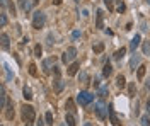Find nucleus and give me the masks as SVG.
<instances>
[{"instance_id": "obj_17", "label": "nucleus", "mask_w": 150, "mask_h": 126, "mask_svg": "<svg viewBox=\"0 0 150 126\" xmlns=\"http://www.w3.org/2000/svg\"><path fill=\"white\" fill-rule=\"evenodd\" d=\"M65 107L68 109V113H75L77 109H75V102L72 101V99H67V104H65Z\"/></svg>"}, {"instance_id": "obj_31", "label": "nucleus", "mask_w": 150, "mask_h": 126, "mask_svg": "<svg viewBox=\"0 0 150 126\" xmlns=\"http://www.w3.org/2000/svg\"><path fill=\"white\" fill-rule=\"evenodd\" d=\"M41 51H43L41 44H36V46H34V55H36V56H41Z\"/></svg>"}, {"instance_id": "obj_45", "label": "nucleus", "mask_w": 150, "mask_h": 126, "mask_svg": "<svg viewBox=\"0 0 150 126\" xmlns=\"http://www.w3.org/2000/svg\"><path fill=\"white\" fill-rule=\"evenodd\" d=\"M85 126H90V123H85Z\"/></svg>"}, {"instance_id": "obj_37", "label": "nucleus", "mask_w": 150, "mask_h": 126, "mask_svg": "<svg viewBox=\"0 0 150 126\" xmlns=\"http://www.w3.org/2000/svg\"><path fill=\"white\" fill-rule=\"evenodd\" d=\"M55 75H56V78L60 77V67H55Z\"/></svg>"}, {"instance_id": "obj_28", "label": "nucleus", "mask_w": 150, "mask_h": 126, "mask_svg": "<svg viewBox=\"0 0 150 126\" xmlns=\"http://www.w3.org/2000/svg\"><path fill=\"white\" fill-rule=\"evenodd\" d=\"M143 53L145 55H150V41H145L143 43Z\"/></svg>"}, {"instance_id": "obj_24", "label": "nucleus", "mask_w": 150, "mask_h": 126, "mask_svg": "<svg viewBox=\"0 0 150 126\" xmlns=\"http://www.w3.org/2000/svg\"><path fill=\"white\" fill-rule=\"evenodd\" d=\"M140 123H142V126H150V114L142 116L140 118Z\"/></svg>"}, {"instance_id": "obj_48", "label": "nucleus", "mask_w": 150, "mask_h": 126, "mask_svg": "<svg viewBox=\"0 0 150 126\" xmlns=\"http://www.w3.org/2000/svg\"><path fill=\"white\" fill-rule=\"evenodd\" d=\"M26 126H31V123H29V125H26Z\"/></svg>"}, {"instance_id": "obj_42", "label": "nucleus", "mask_w": 150, "mask_h": 126, "mask_svg": "<svg viewBox=\"0 0 150 126\" xmlns=\"http://www.w3.org/2000/svg\"><path fill=\"white\" fill-rule=\"evenodd\" d=\"M53 4H55V5H60V4H61V0H53Z\"/></svg>"}, {"instance_id": "obj_13", "label": "nucleus", "mask_w": 150, "mask_h": 126, "mask_svg": "<svg viewBox=\"0 0 150 126\" xmlns=\"http://www.w3.org/2000/svg\"><path fill=\"white\" fill-rule=\"evenodd\" d=\"M108 94H109L108 85H102V87H99V97H101V101H104V99L108 97Z\"/></svg>"}, {"instance_id": "obj_10", "label": "nucleus", "mask_w": 150, "mask_h": 126, "mask_svg": "<svg viewBox=\"0 0 150 126\" xmlns=\"http://www.w3.org/2000/svg\"><path fill=\"white\" fill-rule=\"evenodd\" d=\"M53 87H55V92H56V94H60L61 90H63V87H65V84L61 82L60 78H56V80L53 82Z\"/></svg>"}, {"instance_id": "obj_47", "label": "nucleus", "mask_w": 150, "mask_h": 126, "mask_svg": "<svg viewBox=\"0 0 150 126\" xmlns=\"http://www.w3.org/2000/svg\"><path fill=\"white\" fill-rule=\"evenodd\" d=\"M116 2H120V4H121V0H116Z\"/></svg>"}, {"instance_id": "obj_43", "label": "nucleus", "mask_w": 150, "mask_h": 126, "mask_svg": "<svg viewBox=\"0 0 150 126\" xmlns=\"http://www.w3.org/2000/svg\"><path fill=\"white\" fill-rule=\"evenodd\" d=\"M38 126H43V121H41V119H39V123H38Z\"/></svg>"}, {"instance_id": "obj_32", "label": "nucleus", "mask_w": 150, "mask_h": 126, "mask_svg": "<svg viewBox=\"0 0 150 126\" xmlns=\"http://www.w3.org/2000/svg\"><path fill=\"white\" fill-rule=\"evenodd\" d=\"M46 123L48 125H53V114L51 113H46Z\"/></svg>"}, {"instance_id": "obj_30", "label": "nucleus", "mask_w": 150, "mask_h": 126, "mask_svg": "<svg viewBox=\"0 0 150 126\" xmlns=\"http://www.w3.org/2000/svg\"><path fill=\"white\" fill-rule=\"evenodd\" d=\"M0 26H2V27H4V26H7V15H5V14H2V15H0Z\"/></svg>"}, {"instance_id": "obj_14", "label": "nucleus", "mask_w": 150, "mask_h": 126, "mask_svg": "<svg viewBox=\"0 0 150 126\" xmlns=\"http://www.w3.org/2000/svg\"><path fill=\"white\" fill-rule=\"evenodd\" d=\"M22 94H24V99H27V101H31V99H32V92H31L29 85H24V89H22Z\"/></svg>"}, {"instance_id": "obj_16", "label": "nucleus", "mask_w": 150, "mask_h": 126, "mask_svg": "<svg viewBox=\"0 0 150 126\" xmlns=\"http://www.w3.org/2000/svg\"><path fill=\"white\" fill-rule=\"evenodd\" d=\"M67 125L68 126H77V121H75L73 113H67Z\"/></svg>"}, {"instance_id": "obj_38", "label": "nucleus", "mask_w": 150, "mask_h": 126, "mask_svg": "<svg viewBox=\"0 0 150 126\" xmlns=\"http://www.w3.org/2000/svg\"><path fill=\"white\" fill-rule=\"evenodd\" d=\"M92 84H94V87H99V78H94V82H92Z\"/></svg>"}, {"instance_id": "obj_6", "label": "nucleus", "mask_w": 150, "mask_h": 126, "mask_svg": "<svg viewBox=\"0 0 150 126\" xmlns=\"http://www.w3.org/2000/svg\"><path fill=\"white\" fill-rule=\"evenodd\" d=\"M55 65V56H50V58H46L43 61V72L44 73H50L51 72V67Z\"/></svg>"}, {"instance_id": "obj_4", "label": "nucleus", "mask_w": 150, "mask_h": 126, "mask_svg": "<svg viewBox=\"0 0 150 126\" xmlns=\"http://www.w3.org/2000/svg\"><path fill=\"white\" fill-rule=\"evenodd\" d=\"M44 26V14L38 10V12H34L32 14V27H36V29H41Z\"/></svg>"}, {"instance_id": "obj_34", "label": "nucleus", "mask_w": 150, "mask_h": 126, "mask_svg": "<svg viewBox=\"0 0 150 126\" xmlns=\"http://www.w3.org/2000/svg\"><path fill=\"white\" fill-rule=\"evenodd\" d=\"M80 80H82L84 84H87V80H89V77H87V73H80Z\"/></svg>"}, {"instance_id": "obj_33", "label": "nucleus", "mask_w": 150, "mask_h": 126, "mask_svg": "<svg viewBox=\"0 0 150 126\" xmlns=\"http://www.w3.org/2000/svg\"><path fill=\"white\" fill-rule=\"evenodd\" d=\"M104 4H106L108 10H113V9H114V7H113V0H104Z\"/></svg>"}, {"instance_id": "obj_41", "label": "nucleus", "mask_w": 150, "mask_h": 126, "mask_svg": "<svg viewBox=\"0 0 150 126\" xmlns=\"http://www.w3.org/2000/svg\"><path fill=\"white\" fill-rule=\"evenodd\" d=\"M147 111H149V114H150V99L147 101Z\"/></svg>"}, {"instance_id": "obj_36", "label": "nucleus", "mask_w": 150, "mask_h": 126, "mask_svg": "<svg viewBox=\"0 0 150 126\" xmlns=\"http://www.w3.org/2000/svg\"><path fill=\"white\" fill-rule=\"evenodd\" d=\"M125 9H126V7H125V4H120V7H118V12H125Z\"/></svg>"}, {"instance_id": "obj_8", "label": "nucleus", "mask_w": 150, "mask_h": 126, "mask_svg": "<svg viewBox=\"0 0 150 126\" xmlns=\"http://www.w3.org/2000/svg\"><path fill=\"white\" fill-rule=\"evenodd\" d=\"M109 118H111V123H113V126H121L120 119H118V116H116V113H114L113 106H109Z\"/></svg>"}, {"instance_id": "obj_20", "label": "nucleus", "mask_w": 150, "mask_h": 126, "mask_svg": "<svg viewBox=\"0 0 150 126\" xmlns=\"http://www.w3.org/2000/svg\"><path fill=\"white\" fill-rule=\"evenodd\" d=\"M116 85H118V87H125V85H126V80H125V77H123V75H118V77H116Z\"/></svg>"}, {"instance_id": "obj_23", "label": "nucleus", "mask_w": 150, "mask_h": 126, "mask_svg": "<svg viewBox=\"0 0 150 126\" xmlns=\"http://www.w3.org/2000/svg\"><path fill=\"white\" fill-rule=\"evenodd\" d=\"M111 72H113V67H111L109 63H106V65H104V70H102V75H104V77H109Z\"/></svg>"}, {"instance_id": "obj_27", "label": "nucleus", "mask_w": 150, "mask_h": 126, "mask_svg": "<svg viewBox=\"0 0 150 126\" xmlns=\"http://www.w3.org/2000/svg\"><path fill=\"white\" fill-rule=\"evenodd\" d=\"M128 92H130V96H135V92H137V87H135V82H131L130 85H128Z\"/></svg>"}, {"instance_id": "obj_35", "label": "nucleus", "mask_w": 150, "mask_h": 126, "mask_svg": "<svg viewBox=\"0 0 150 126\" xmlns=\"http://www.w3.org/2000/svg\"><path fill=\"white\" fill-rule=\"evenodd\" d=\"M7 5H9V10H10V14L14 15V14H15V9H14V5H12V2H9Z\"/></svg>"}, {"instance_id": "obj_1", "label": "nucleus", "mask_w": 150, "mask_h": 126, "mask_svg": "<svg viewBox=\"0 0 150 126\" xmlns=\"http://www.w3.org/2000/svg\"><path fill=\"white\" fill-rule=\"evenodd\" d=\"M22 119H24L26 125L32 123V121L36 119V111H34V107L29 106V104H24V106H22Z\"/></svg>"}, {"instance_id": "obj_2", "label": "nucleus", "mask_w": 150, "mask_h": 126, "mask_svg": "<svg viewBox=\"0 0 150 126\" xmlns=\"http://www.w3.org/2000/svg\"><path fill=\"white\" fill-rule=\"evenodd\" d=\"M94 111H96V114H97V118H99L101 121H104V119L108 118V113H109V109L106 107L104 101H99V102L94 106Z\"/></svg>"}, {"instance_id": "obj_39", "label": "nucleus", "mask_w": 150, "mask_h": 126, "mask_svg": "<svg viewBox=\"0 0 150 126\" xmlns=\"http://www.w3.org/2000/svg\"><path fill=\"white\" fill-rule=\"evenodd\" d=\"M79 36H80V32H79V31H73V38L77 39V38H79Z\"/></svg>"}, {"instance_id": "obj_44", "label": "nucleus", "mask_w": 150, "mask_h": 126, "mask_svg": "<svg viewBox=\"0 0 150 126\" xmlns=\"http://www.w3.org/2000/svg\"><path fill=\"white\" fill-rule=\"evenodd\" d=\"M32 4H38V0H32Z\"/></svg>"}, {"instance_id": "obj_15", "label": "nucleus", "mask_w": 150, "mask_h": 126, "mask_svg": "<svg viewBox=\"0 0 150 126\" xmlns=\"http://www.w3.org/2000/svg\"><path fill=\"white\" fill-rule=\"evenodd\" d=\"M145 72H147V67H145V65H140V67H138V72H137V78H138V80H143Z\"/></svg>"}, {"instance_id": "obj_21", "label": "nucleus", "mask_w": 150, "mask_h": 126, "mask_svg": "<svg viewBox=\"0 0 150 126\" xmlns=\"http://www.w3.org/2000/svg\"><path fill=\"white\" fill-rule=\"evenodd\" d=\"M125 53H126V48H120L116 53H114V60H121L125 56Z\"/></svg>"}, {"instance_id": "obj_3", "label": "nucleus", "mask_w": 150, "mask_h": 126, "mask_svg": "<svg viewBox=\"0 0 150 126\" xmlns=\"http://www.w3.org/2000/svg\"><path fill=\"white\" fill-rule=\"evenodd\" d=\"M77 101H79L80 106H89L90 102L94 101V96L90 92H87V90H82L79 96H77Z\"/></svg>"}, {"instance_id": "obj_18", "label": "nucleus", "mask_w": 150, "mask_h": 126, "mask_svg": "<svg viewBox=\"0 0 150 126\" xmlns=\"http://www.w3.org/2000/svg\"><path fill=\"white\" fill-rule=\"evenodd\" d=\"M9 46H10V43H9V36L4 32L2 34V48L4 49H9Z\"/></svg>"}, {"instance_id": "obj_40", "label": "nucleus", "mask_w": 150, "mask_h": 126, "mask_svg": "<svg viewBox=\"0 0 150 126\" xmlns=\"http://www.w3.org/2000/svg\"><path fill=\"white\" fill-rule=\"evenodd\" d=\"M145 89H147V90H149V89H150V78H149V80H147V84H145Z\"/></svg>"}, {"instance_id": "obj_46", "label": "nucleus", "mask_w": 150, "mask_h": 126, "mask_svg": "<svg viewBox=\"0 0 150 126\" xmlns=\"http://www.w3.org/2000/svg\"><path fill=\"white\" fill-rule=\"evenodd\" d=\"M147 4H149V5H150V0H147Z\"/></svg>"}, {"instance_id": "obj_7", "label": "nucleus", "mask_w": 150, "mask_h": 126, "mask_svg": "<svg viewBox=\"0 0 150 126\" xmlns=\"http://www.w3.org/2000/svg\"><path fill=\"white\" fill-rule=\"evenodd\" d=\"M104 10H97V17H96V26H97V29H102L104 27Z\"/></svg>"}, {"instance_id": "obj_26", "label": "nucleus", "mask_w": 150, "mask_h": 126, "mask_svg": "<svg viewBox=\"0 0 150 126\" xmlns=\"http://www.w3.org/2000/svg\"><path fill=\"white\" fill-rule=\"evenodd\" d=\"M102 51H104V44H102V43H97V44L94 46V53L99 55V53H102Z\"/></svg>"}, {"instance_id": "obj_12", "label": "nucleus", "mask_w": 150, "mask_h": 126, "mask_svg": "<svg viewBox=\"0 0 150 126\" xmlns=\"http://www.w3.org/2000/svg\"><path fill=\"white\" fill-rule=\"evenodd\" d=\"M79 68H80V65H79V61H75V63H72L70 67H68V75H75L77 72H79Z\"/></svg>"}, {"instance_id": "obj_25", "label": "nucleus", "mask_w": 150, "mask_h": 126, "mask_svg": "<svg viewBox=\"0 0 150 126\" xmlns=\"http://www.w3.org/2000/svg\"><path fill=\"white\" fill-rule=\"evenodd\" d=\"M29 73L32 75V77H38V67H36L34 63H31L29 65Z\"/></svg>"}, {"instance_id": "obj_19", "label": "nucleus", "mask_w": 150, "mask_h": 126, "mask_svg": "<svg viewBox=\"0 0 150 126\" xmlns=\"http://www.w3.org/2000/svg\"><path fill=\"white\" fill-rule=\"evenodd\" d=\"M0 94H2V102H0V106H2V109H4L5 104H7V96H5V89H4V85H2V89H0Z\"/></svg>"}, {"instance_id": "obj_11", "label": "nucleus", "mask_w": 150, "mask_h": 126, "mask_svg": "<svg viewBox=\"0 0 150 126\" xmlns=\"http://www.w3.org/2000/svg\"><path fill=\"white\" fill-rule=\"evenodd\" d=\"M138 63H140V56L135 53V55L131 56V60H130V70H133V72H135V67H137Z\"/></svg>"}, {"instance_id": "obj_5", "label": "nucleus", "mask_w": 150, "mask_h": 126, "mask_svg": "<svg viewBox=\"0 0 150 126\" xmlns=\"http://www.w3.org/2000/svg\"><path fill=\"white\" fill-rule=\"evenodd\" d=\"M75 56H77V49L73 48V46H70V48L63 53L61 60H63V63H70L72 60H75Z\"/></svg>"}, {"instance_id": "obj_9", "label": "nucleus", "mask_w": 150, "mask_h": 126, "mask_svg": "<svg viewBox=\"0 0 150 126\" xmlns=\"http://www.w3.org/2000/svg\"><path fill=\"white\" fill-rule=\"evenodd\" d=\"M140 41H142V38H140V34H135V38L130 41V49L131 51H135V49L138 48V44H140Z\"/></svg>"}, {"instance_id": "obj_29", "label": "nucleus", "mask_w": 150, "mask_h": 126, "mask_svg": "<svg viewBox=\"0 0 150 126\" xmlns=\"http://www.w3.org/2000/svg\"><path fill=\"white\" fill-rule=\"evenodd\" d=\"M14 118V111H12V102H9V111H7V119Z\"/></svg>"}, {"instance_id": "obj_22", "label": "nucleus", "mask_w": 150, "mask_h": 126, "mask_svg": "<svg viewBox=\"0 0 150 126\" xmlns=\"http://www.w3.org/2000/svg\"><path fill=\"white\" fill-rule=\"evenodd\" d=\"M19 5H20V9L24 10V12H27L29 7H31V4L27 2V0H19Z\"/></svg>"}]
</instances>
